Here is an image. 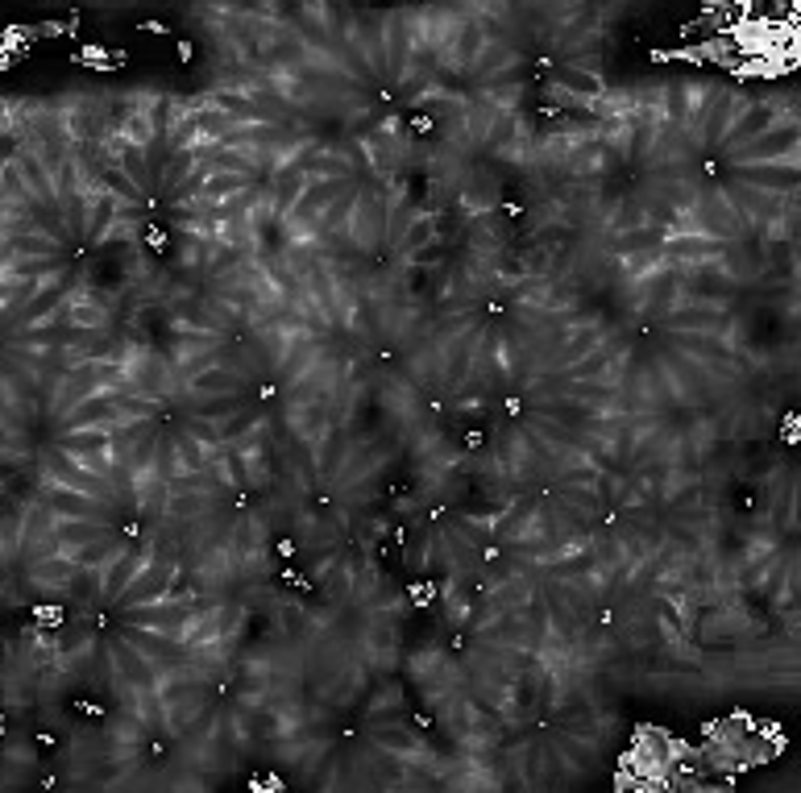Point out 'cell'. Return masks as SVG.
I'll return each mask as SVG.
<instances>
[{
  "mask_svg": "<svg viewBox=\"0 0 801 793\" xmlns=\"http://www.w3.org/2000/svg\"><path fill=\"white\" fill-rule=\"evenodd\" d=\"M797 117H785L777 121L768 133H760V138H752L748 146L731 150L727 158L735 162V167H768V162H797Z\"/></svg>",
  "mask_w": 801,
  "mask_h": 793,
  "instance_id": "cell-1",
  "label": "cell"
},
{
  "mask_svg": "<svg viewBox=\"0 0 801 793\" xmlns=\"http://www.w3.org/2000/svg\"><path fill=\"white\" fill-rule=\"evenodd\" d=\"M42 474L54 478L59 486H71V490H84V495H96V499H117V482H108L92 470H84V461L63 453V449H42Z\"/></svg>",
  "mask_w": 801,
  "mask_h": 793,
  "instance_id": "cell-2",
  "label": "cell"
},
{
  "mask_svg": "<svg viewBox=\"0 0 801 793\" xmlns=\"http://www.w3.org/2000/svg\"><path fill=\"white\" fill-rule=\"evenodd\" d=\"M416 63V9L386 13V79L407 84Z\"/></svg>",
  "mask_w": 801,
  "mask_h": 793,
  "instance_id": "cell-3",
  "label": "cell"
},
{
  "mask_svg": "<svg viewBox=\"0 0 801 793\" xmlns=\"http://www.w3.org/2000/svg\"><path fill=\"white\" fill-rule=\"evenodd\" d=\"M785 117H797L793 113V104H789V96H772V100H752L748 104V113H743L731 129H727V138H723V154H731V150H739V146H748L752 138H760V133H768L777 121H785Z\"/></svg>",
  "mask_w": 801,
  "mask_h": 793,
  "instance_id": "cell-4",
  "label": "cell"
},
{
  "mask_svg": "<svg viewBox=\"0 0 801 793\" xmlns=\"http://www.w3.org/2000/svg\"><path fill=\"white\" fill-rule=\"evenodd\" d=\"M756 96H748V92H735V88H718L714 92V100H710V113H706V125H702V146H710V150H718L723 146V138H727V129L748 113V104H752Z\"/></svg>",
  "mask_w": 801,
  "mask_h": 793,
  "instance_id": "cell-5",
  "label": "cell"
},
{
  "mask_svg": "<svg viewBox=\"0 0 801 793\" xmlns=\"http://www.w3.org/2000/svg\"><path fill=\"white\" fill-rule=\"evenodd\" d=\"M179 565L175 561H154V565H146L142 573H137V582L125 590V598L117 603V611L121 607H146V603H162L171 590H175V582H179Z\"/></svg>",
  "mask_w": 801,
  "mask_h": 793,
  "instance_id": "cell-6",
  "label": "cell"
},
{
  "mask_svg": "<svg viewBox=\"0 0 801 793\" xmlns=\"http://www.w3.org/2000/svg\"><path fill=\"white\" fill-rule=\"evenodd\" d=\"M104 146H108L113 162H117V167H121L137 187H142V191H154V162H150V150H146V146H133L125 133H113V129L104 133Z\"/></svg>",
  "mask_w": 801,
  "mask_h": 793,
  "instance_id": "cell-7",
  "label": "cell"
},
{
  "mask_svg": "<svg viewBox=\"0 0 801 793\" xmlns=\"http://www.w3.org/2000/svg\"><path fill=\"white\" fill-rule=\"evenodd\" d=\"M9 162L21 171V179L30 183V191H34V200L38 204H50V208H59V187H54V175H50V167L34 154V150H25V146H17L13 154H9Z\"/></svg>",
  "mask_w": 801,
  "mask_h": 793,
  "instance_id": "cell-8",
  "label": "cell"
},
{
  "mask_svg": "<svg viewBox=\"0 0 801 793\" xmlns=\"http://www.w3.org/2000/svg\"><path fill=\"white\" fill-rule=\"evenodd\" d=\"M552 92L590 104V100L606 96L611 88H606V79H602L594 67H557V71H552Z\"/></svg>",
  "mask_w": 801,
  "mask_h": 793,
  "instance_id": "cell-9",
  "label": "cell"
},
{
  "mask_svg": "<svg viewBox=\"0 0 801 793\" xmlns=\"http://www.w3.org/2000/svg\"><path fill=\"white\" fill-rule=\"evenodd\" d=\"M478 341H482L478 328H461V333L440 349V358H445V391H457L465 382L469 362H474V353H478Z\"/></svg>",
  "mask_w": 801,
  "mask_h": 793,
  "instance_id": "cell-10",
  "label": "cell"
},
{
  "mask_svg": "<svg viewBox=\"0 0 801 793\" xmlns=\"http://www.w3.org/2000/svg\"><path fill=\"white\" fill-rule=\"evenodd\" d=\"M660 320H665V328H673V333H723L727 312L710 308V304H681V308L665 312Z\"/></svg>",
  "mask_w": 801,
  "mask_h": 793,
  "instance_id": "cell-11",
  "label": "cell"
},
{
  "mask_svg": "<svg viewBox=\"0 0 801 793\" xmlns=\"http://www.w3.org/2000/svg\"><path fill=\"white\" fill-rule=\"evenodd\" d=\"M486 46H490V38H486V30L478 25V17H465L457 25V34H453V46H449V59L445 63L457 67V71H474Z\"/></svg>",
  "mask_w": 801,
  "mask_h": 793,
  "instance_id": "cell-12",
  "label": "cell"
},
{
  "mask_svg": "<svg viewBox=\"0 0 801 793\" xmlns=\"http://www.w3.org/2000/svg\"><path fill=\"white\" fill-rule=\"evenodd\" d=\"M370 744H374L378 752L399 756L403 764H411V760L424 756V740H420V735L411 731L407 723H378V727L370 731Z\"/></svg>",
  "mask_w": 801,
  "mask_h": 793,
  "instance_id": "cell-13",
  "label": "cell"
},
{
  "mask_svg": "<svg viewBox=\"0 0 801 793\" xmlns=\"http://www.w3.org/2000/svg\"><path fill=\"white\" fill-rule=\"evenodd\" d=\"M79 573H88V569H79V565L71 561V553H54V557H42V561H25V578L38 582V586H50V590L71 586Z\"/></svg>",
  "mask_w": 801,
  "mask_h": 793,
  "instance_id": "cell-14",
  "label": "cell"
},
{
  "mask_svg": "<svg viewBox=\"0 0 801 793\" xmlns=\"http://www.w3.org/2000/svg\"><path fill=\"white\" fill-rule=\"evenodd\" d=\"M602 341H606V333H602L598 324H582V328H573V333H565L561 349L552 353V366H548V370H569V366H577V362H582L586 353H594Z\"/></svg>",
  "mask_w": 801,
  "mask_h": 793,
  "instance_id": "cell-15",
  "label": "cell"
},
{
  "mask_svg": "<svg viewBox=\"0 0 801 793\" xmlns=\"http://www.w3.org/2000/svg\"><path fill=\"white\" fill-rule=\"evenodd\" d=\"M121 216V200L108 196V191H92L88 196V233H84V245H104L108 233H113Z\"/></svg>",
  "mask_w": 801,
  "mask_h": 793,
  "instance_id": "cell-16",
  "label": "cell"
},
{
  "mask_svg": "<svg viewBox=\"0 0 801 793\" xmlns=\"http://www.w3.org/2000/svg\"><path fill=\"white\" fill-rule=\"evenodd\" d=\"M54 536H59L63 553H71V549H84L92 540H108L113 528H108V519H67V515H59L54 519Z\"/></svg>",
  "mask_w": 801,
  "mask_h": 793,
  "instance_id": "cell-17",
  "label": "cell"
},
{
  "mask_svg": "<svg viewBox=\"0 0 801 793\" xmlns=\"http://www.w3.org/2000/svg\"><path fill=\"white\" fill-rule=\"evenodd\" d=\"M345 449H349V445H345V432L328 424L324 436L312 445V453H316V474H320L324 482H337V474L345 470Z\"/></svg>",
  "mask_w": 801,
  "mask_h": 793,
  "instance_id": "cell-18",
  "label": "cell"
},
{
  "mask_svg": "<svg viewBox=\"0 0 801 793\" xmlns=\"http://www.w3.org/2000/svg\"><path fill=\"white\" fill-rule=\"evenodd\" d=\"M113 428H88V432H59L54 436V449H63L71 457H88V453H100V449H113Z\"/></svg>",
  "mask_w": 801,
  "mask_h": 793,
  "instance_id": "cell-19",
  "label": "cell"
},
{
  "mask_svg": "<svg viewBox=\"0 0 801 793\" xmlns=\"http://www.w3.org/2000/svg\"><path fill=\"white\" fill-rule=\"evenodd\" d=\"M250 187H254V179H250V175L212 171V175H208V183H204V191H200V208H220L225 200L241 196V191H250Z\"/></svg>",
  "mask_w": 801,
  "mask_h": 793,
  "instance_id": "cell-20",
  "label": "cell"
},
{
  "mask_svg": "<svg viewBox=\"0 0 801 793\" xmlns=\"http://www.w3.org/2000/svg\"><path fill=\"white\" fill-rule=\"evenodd\" d=\"M241 382H245V374L241 370H229V366H212V370H204V374H196L187 382V391L191 395H237L241 391Z\"/></svg>",
  "mask_w": 801,
  "mask_h": 793,
  "instance_id": "cell-21",
  "label": "cell"
},
{
  "mask_svg": "<svg viewBox=\"0 0 801 793\" xmlns=\"http://www.w3.org/2000/svg\"><path fill=\"white\" fill-rule=\"evenodd\" d=\"M5 250L21 254V258H67V245L54 241V237H46V233H38V229L5 237Z\"/></svg>",
  "mask_w": 801,
  "mask_h": 793,
  "instance_id": "cell-22",
  "label": "cell"
},
{
  "mask_svg": "<svg viewBox=\"0 0 801 793\" xmlns=\"http://www.w3.org/2000/svg\"><path fill=\"white\" fill-rule=\"evenodd\" d=\"M54 279H59V275H54ZM46 283H50V279H0V295H5V299H0V308H5V324L17 320L21 308L30 304V299H34Z\"/></svg>",
  "mask_w": 801,
  "mask_h": 793,
  "instance_id": "cell-23",
  "label": "cell"
},
{
  "mask_svg": "<svg viewBox=\"0 0 801 793\" xmlns=\"http://www.w3.org/2000/svg\"><path fill=\"white\" fill-rule=\"evenodd\" d=\"M59 316H63L71 328H84V333H104V328H108V308L88 304V299H71V304H63Z\"/></svg>",
  "mask_w": 801,
  "mask_h": 793,
  "instance_id": "cell-24",
  "label": "cell"
},
{
  "mask_svg": "<svg viewBox=\"0 0 801 793\" xmlns=\"http://www.w3.org/2000/svg\"><path fill=\"white\" fill-rule=\"evenodd\" d=\"M175 445H179V457H183V478H187V474H204V470L212 466V457H216V453L200 441V436L187 432V428L175 432Z\"/></svg>",
  "mask_w": 801,
  "mask_h": 793,
  "instance_id": "cell-25",
  "label": "cell"
},
{
  "mask_svg": "<svg viewBox=\"0 0 801 793\" xmlns=\"http://www.w3.org/2000/svg\"><path fill=\"white\" fill-rule=\"evenodd\" d=\"M432 241H436V216H432V212H416V221L407 225L403 241L395 245V254H399V258H411V254H420L424 245H432Z\"/></svg>",
  "mask_w": 801,
  "mask_h": 793,
  "instance_id": "cell-26",
  "label": "cell"
},
{
  "mask_svg": "<svg viewBox=\"0 0 801 793\" xmlns=\"http://www.w3.org/2000/svg\"><path fill=\"white\" fill-rule=\"evenodd\" d=\"M154 474L162 486H171L183 478V457H179V445H175V432L171 436H158V449H154Z\"/></svg>",
  "mask_w": 801,
  "mask_h": 793,
  "instance_id": "cell-27",
  "label": "cell"
},
{
  "mask_svg": "<svg viewBox=\"0 0 801 793\" xmlns=\"http://www.w3.org/2000/svg\"><path fill=\"white\" fill-rule=\"evenodd\" d=\"M208 490H171V499H162V511L171 519H200L208 511Z\"/></svg>",
  "mask_w": 801,
  "mask_h": 793,
  "instance_id": "cell-28",
  "label": "cell"
},
{
  "mask_svg": "<svg viewBox=\"0 0 801 793\" xmlns=\"http://www.w3.org/2000/svg\"><path fill=\"white\" fill-rule=\"evenodd\" d=\"M279 627L287 636H303L312 627V615L303 611V603H295V598H283V607H279Z\"/></svg>",
  "mask_w": 801,
  "mask_h": 793,
  "instance_id": "cell-29",
  "label": "cell"
},
{
  "mask_svg": "<svg viewBox=\"0 0 801 793\" xmlns=\"http://www.w3.org/2000/svg\"><path fill=\"white\" fill-rule=\"evenodd\" d=\"M258 424H262V420H258L254 412H245V407H241V412H233L229 420H220V436H225V445H237L241 436H250Z\"/></svg>",
  "mask_w": 801,
  "mask_h": 793,
  "instance_id": "cell-30",
  "label": "cell"
},
{
  "mask_svg": "<svg viewBox=\"0 0 801 793\" xmlns=\"http://www.w3.org/2000/svg\"><path fill=\"white\" fill-rule=\"evenodd\" d=\"M187 432H196V436H200V441H204L212 453H220V449H225V436H220V424H216V420L191 416V420H187Z\"/></svg>",
  "mask_w": 801,
  "mask_h": 793,
  "instance_id": "cell-31",
  "label": "cell"
},
{
  "mask_svg": "<svg viewBox=\"0 0 801 793\" xmlns=\"http://www.w3.org/2000/svg\"><path fill=\"white\" fill-rule=\"evenodd\" d=\"M142 245L150 254H171V229H162L158 221H146L142 225Z\"/></svg>",
  "mask_w": 801,
  "mask_h": 793,
  "instance_id": "cell-32",
  "label": "cell"
},
{
  "mask_svg": "<svg viewBox=\"0 0 801 793\" xmlns=\"http://www.w3.org/2000/svg\"><path fill=\"white\" fill-rule=\"evenodd\" d=\"M457 445H461V453H469V457H474V453H486V449H490V432H486V428H465V432L457 436Z\"/></svg>",
  "mask_w": 801,
  "mask_h": 793,
  "instance_id": "cell-33",
  "label": "cell"
},
{
  "mask_svg": "<svg viewBox=\"0 0 801 793\" xmlns=\"http://www.w3.org/2000/svg\"><path fill=\"white\" fill-rule=\"evenodd\" d=\"M237 623H241V607H237V603H220V607H216V627H220V636H225V640L233 636Z\"/></svg>",
  "mask_w": 801,
  "mask_h": 793,
  "instance_id": "cell-34",
  "label": "cell"
},
{
  "mask_svg": "<svg viewBox=\"0 0 801 793\" xmlns=\"http://www.w3.org/2000/svg\"><path fill=\"white\" fill-rule=\"evenodd\" d=\"M67 710H75V715H84V719H104V715H108V706H104V702H92V698H71Z\"/></svg>",
  "mask_w": 801,
  "mask_h": 793,
  "instance_id": "cell-35",
  "label": "cell"
},
{
  "mask_svg": "<svg viewBox=\"0 0 801 793\" xmlns=\"http://www.w3.org/2000/svg\"><path fill=\"white\" fill-rule=\"evenodd\" d=\"M34 623H42V627H63V623H67V611H63V607H54V603L34 607Z\"/></svg>",
  "mask_w": 801,
  "mask_h": 793,
  "instance_id": "cell-36",
  "label": "cell"
},
{
  "mask_svg": "<svg viewBox=\"0 0 801 793\" xmlns=\"http://www.w3.org/2000/svg\"><path fill=\"white\" fill-rule=\"evenodd\" d=\"M777 524H781V532H793V482L785 486V495L777 503Z\"/></svg>",
  "mask_w": 801,
  "mask_h": 793,
  "instance_id": "cell-37",
  "label": "cell"
},
{
  "mask_svg": "<svg viewBox=\"0 0 801 793\" xmlns=\"http://www.w3.org/2000/svg\"><path fill=\"white\" fill-rule=\"evenodd\" d=\"M279 582H283L287 590H299V594H303V590H312V582H308V578H303V573H299V569H291L287 561L279 565Z\"/></svg>",
  "mask_w": 801,
  "mask_h": 793,
  "instance_id": "cell-38",
  "label": "cell"
},
{
  "mask_svg": "<svg viewBox=\"0 0 801 793\" xmlns=\"http://www.w3.org/2000/svg\"><path fill=\"white\" fill-rule=\"evenodd\" d=\"M59 744H63V740H59V735H54L50 727H38V731H34V748H42V752H59Z\"/></svg>",
  "mask_w": 801,
  "mask_h": 793,
  "instance_id": "cell-39",
  "label": "cell"
},
{
  "mask_svg": "<svg viewBox=\"0 0 801 793\" xmlns=\"http://www.w3.org/2000/svg\"><path fill=\"white\" fill-rule=\"evenodd\" d=\"M299 553V540L295 536H279V540H274V557H279V561H291Z\"/></svg>",
  "mask_w": 801,
  "mask_h": 793,
  "instance_id": "cell-40",
  "label": "cell"
},
{
  "mask_svg": "<svg viewBox=\"0 0 801 793\" xmlns=\"http://www.w3.org/2000/svg\"><path fill=\"white\" fill-rule=\"evenodd\" d=\"M503 412H507V416H511V420H519V416H523V412H528V403H523V399H519V395H507V399H503Z\"/></svg>",
  "mask_w": 801,
  "mask_h": 793,
  "instance_id": "cell-41",
  "label": "cell"
},
{
  "mask_svg": "<svg viewBox=\"0 0 801 793\" xmlns=\"http://www.w3.org/2000/svg\"><path fill=\"white\" fill-rule=\"evenodd\" d=\"M262 403H270V399H279V387H274V382H258V391H254Z\"/></svg>",
  "mask_w": 801,
  "mask_h": 793,
  "instance_id": "cell-42",
  "label": "cell"
},
{
  "mask_svg": "<svg viewBox=\"0 0 801 793\" xmlns=\"http://www.w3.org/2000/svg\"><path fill=\"white\" fill-rule=\"evenodd\" d=\"M250 785H254V789H283V781H279V777H254Z\"/></svg>",
  "mask_w": 801,
  "mask_h": 793,
  "instance_id": "cell-43",
  "label": "cell"
},
{
  "mask_svg": "<svg viewBox=\"0 0 801 793\" xmlns=\"http://www.w3.org/2000/svg\"><path fill=\"white\" fill-rule=\"evenodd\" d=\"M142 34H171V30H167L162 21H146V25H142Z\"/></svg>",
  "mask_w": 801,
  "mask_h": 793,
  "instance_id": "cell-44",
  "label": "cell"
},
{
  "mask_svg": "<svg viewBox=\"0 0 801 793\" xmlns=\"http://www.w3.org/2000/svg\"><path fill=\"white\" fill-rule=\"evenodd\" d=\"M191 54H196V46H191V42H179V59H183V63H191Z\"/></svg>",
  "mask_w": 801,
  "mask_h": 793,
  "instance_id": "cell-45",
  "label": "cell"
},
{
  "mask_svg": "<svg viewBox=\"0 0 801 793\" xmlns=\"http://www.w3.org/2000/svg\"><path fill=\"white\" fill-rule=\"evenodd\" d=\"M797 441V424L793 420H785V445H793Z\"/></svg>",
  "mask_w": 801,
  "mask_h": 793,
  "instance_id": "cell-46",
  "label": "cell"
}]
</instances>
